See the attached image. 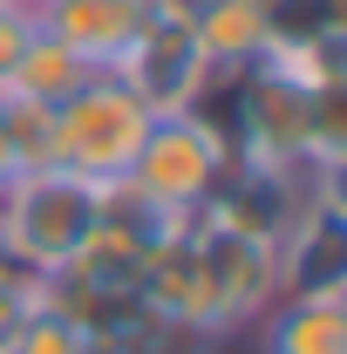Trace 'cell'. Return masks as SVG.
Returning <instances> with one entry per match:
<instances>
[{"label":"cell","instance_id":"6da1fadb","mask_svg":"<svg viewBox=\"0 0 347 354\" xmlns=\"http://www.w3.org/2000/svg\"><path fill=\"white\" fill-rule=\"evenodd\" d=\"M225 171H232L225 130H218L205 109H177V116H157L150 123L143 150L130 157V171L116 177V184H102V198H109V212H130L150 232H177V225H191L212 205V191L225 184Z\"/></svg>","mask_w":347,"mask_h":354},{"label":"cell","instance_id":"7a4b0ae2","mask_svg":"<svg viewBox=\"0 0 347 354\" xmlns=\"http://www.w3.org/2000/svg\"><path fill=\"white\" fill-rule=\"evenodd\" d=\"M95 225H102V184L62 171V164L14 171L0 184V259L28 266L41 279H55L82 252Z\"/></svg>","mask_w":347,"mask_h":354},{"label":"cell","instance_id":"3957f363","mask_svg":"<svg viewBox=\"0 0 347 354\" xmlns=\"http://www.w3.org/2000/svg\"><path fill=\"white\" fill-rule=\"evenodd\" d=\"M150 123L157 116L116 75H88L68 102H55V143H48V157L62 171L88 177V184H116V177L130 171V157L143 150Z\"/></svg>","mask_w":347,"mask_h":354},{"label":"cell","instance_id":"277c9868","mask_svg":"<svg viewBox=\"0 0 347 354\" xmlns=\"http://www.w3.org/2000/svg\"><path fill=\"white\" fill-rule=\"evenodd\" d=\"M150 116H177V109H205V88L218 82V68L205 62V48L191 35V0H164L150 7V21L136 28V41L116 55L109 68Z\"/></svg>","mask_w":347,"mask_h":354},{"label":"cell","instance_id":"5b68a950","mask_svg":"<svg viewBox=\"0 0 347 354\" xmlns=\"http://www.w3.org/2000/svg\"><path fill=\"white\" fill-rule=\"evenodd\" d=\"M191 245H198V266H205V300H212V334L238 327L265 313L279 293H286V259H279V239L265 232H245V225H225L212 212L191 218Z\"/></svg>","mask_w":347,"mask_h":354},{"label":"cell","instance_id":"8992f818","mask_svg":"<svg viewBox=\"0 0 347 354\" xmlns=\"http://www.w3.org/2000/svg\"><path fill=\"white\" fill-rule=\"evenodd\" d=\"M143 21H150L143 0H41V14H35V28L55 35L68 55H82L95 75L116 68V55L136 41Z\"/></svg>","mask_w":347,"mask_h":354},{"label":"cell","instance_id":"52a82bcc","mask_svg":"<svg viewBox=\"0 0 347 354\" xmlns=\"http://www.w3.org/2000/svg\"><path fill=\"white\" fill-rule=\"evenodd\" d=\"M265 354H347V279L286 286L265 313Z\"/></svg>","mask_w":347,"mask_h":354},{"label":"cell","instance_id":"ba28073f","mask_svg":"<svg viewBox=\"0 0 347 354\" xmlns=\"http://www.w3.org/2000/svg\"><path fill=\"white\" fill-rule=\"evenodd\" d=\"M191 35L218 75H238L272 41V0H191Z\"/></svg>","mask_w":347,"mask_h":354},{"label":"cell","instance_id":"9c48e42d","mask_svg":"<svg viewBox=\"0 0 347 354\" xmlns=\"http://www.w3.org/2000/svg\"><path fill=\"white\" fill-rule=\"evenodd\" d=\"M88 75H95V68H88L82 55H68L55 35H41V28H35V41H28V55H21V62H14V75H7V88H0V95H28V102H48V109H55V102H68Z\"/></svg>","mask_w":347,"mask_h":354},{"label":"cell","instance_id":"30bf717a","mask_svg":"<svg viewBox=\"0 0 347 354\" xmlns=\"http://www.w3.org/2000/svg\"><path fill=\"white\" fill-rule=\"evenodd\" d=\"M0 130H7V143H14V164H21V171L55 164V157H48V143H55V109H48V102L0 95Z\"/></svg>","mask_w":347,"mask_h":354},{"label":"cell","instance_id":"8fae6325","mask_svg":"<svg viewBox=\"0 0 347 354\" xmlns=\"http://www.w3.org/2000/svg\"><path fill=\"white\" fill-rule=\"evenodd\" d=\"M48 307V279L41 272H28V266L0 259V354L21 341V327Z\"/></svg>","mask_w":347,"mask_h":354},{"label":"cell","instance_id":"7c38bea8","mask_svg":"<svg viewBox=\"0 0 347 354\" xmlns=\"http://www.w3.org/2000/svg\"><path fill=\"white\" fill-rule=\"evenodd\" d=\"M28 41H35V14L28 7H0V88L14 75V62L28 55Z\"/></svg>","mask_w":347,"mask_h":354},{"label":"cell","instance_id":"4fadbf2b","mask_svg":"<svg viewBox=\"0 0 347 354\" xmlns=\"http://www.w3.org/2000/svg\"><path fill=\"white\" fill-rule=\"evenodd\" d=\"M0 7H28V14H41V0H0Z\"/></svg>","mask_w":347,"mask_h":354},{"label":"cell","instance_id":"5bb4252c","mask_svg":"<svg viewBox=\"0 0 347 354\" xmlns=\"http://www.w3.org/2000/svg\"><path fill=\"white\" fill-rule=\"evenodd\" d=\"M143 7H164V0H143Z\"/></svg>","mask_w":347,"mask_h":354}]
</instances>
